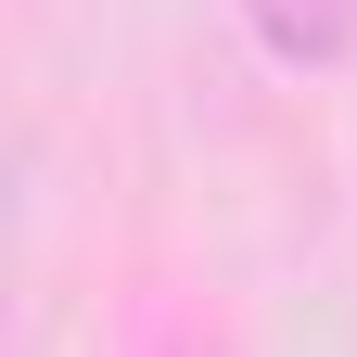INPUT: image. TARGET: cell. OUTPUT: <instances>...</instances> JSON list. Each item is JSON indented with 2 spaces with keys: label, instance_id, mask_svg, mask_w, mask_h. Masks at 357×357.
<instances>
[{
  "label": "cell",
  "instance_id": "cell-1",
  "mask_svg": "<svg viewBox=\"0 0 357 357\" xmlns=\"http://www.w3.org/2000/svg\"><path fill=\"white\" fill-rule=\"evenodd\" d=\"M243 13V38L268 64H294V77H319V64H344L357 52V0H230Z\"/></svg>",
  "mask_w": 357,
  "mask_h": 357
},
{
  "label": "cell",
  "instance_id": "cell-2",
  "mask_svg": "<svg viewBox=\"0 0 357 357\" xmlns=\"http://www.w3.org/2000/svg\"><path fill=\"white\" fill-rule=\"evenodd\" d=\"M166 357H217V344H166Z\"/></svg>",
  "mask_w": 357,
  "mask_h": 357
}]
</instances>
